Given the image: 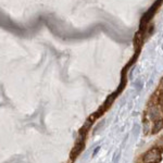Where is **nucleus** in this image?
<instances>
[{
	"instance_id": "5",
	"label": "nucleus",
	"mask_w": 163,
	"mask_h": 163,
	"mask_svg": "<svg viewBox=\"0 0 163 163\" xmlns=\"http://www.w3.org/2000/svg\"><path fill=\"white\" fill-rule=\"evenodd\" d=\"M99 149H100V147H97L96 150H95V151H94V153H92V156H96V153L98 152V150H99Z\"/></svg>"
},
{
	"instance_id": "4",
	"label": "nucleus",
	"mask_w": 163,
	"mask_h": 163,
	"mask_svg": "<svg viewBox=\"0 0 163 163\" xmlns=\"http://www.w3.org/2000/svg\"><path fill=\"white\" fill-rule=\"evenodd\" d=\"M157 146H158L159 148H163V138L162 139H161V138L159 139V142H157Z\"/></svg>"
},
{
	"instance_id": "2",
	"label": "nucleus",
	"mask_w": 163,
	"mask_h": 163,
	"mask_svg": "<svg viewBox=\"0 0 163 163\" xmlns=\"http://www.w3.org/2000/svg\"><path fill=\"white\" fill-rule=\"evenodd\" d=\"M83 147H84V142H77L74 149L71 151V159H75L79 154V152L83 150Z\"/></svg>"
},
{
	"instance_id": "1",
	"label": "nucleus",
	"mask_w": 163,
	"mask_h": 163,
	"mask_svg": "<svg viewBox=\"0 0 163 163\" xmlns=\"http://www.w3.org/2000/svg\"><path fill=\"white\" fill-rule=\"evenodd\" d=\"M161 161V153H160L159 149L153 148L149 150L144 157V162L145 163H158Z\"/></svg>"
},
{
	"instance_id": "3",
	"label": "nucleus",
	"mask_w": 163,
	"mask_h": 163,
	"mask_svg": "<svg viewBox=\"0 0 163 163\" xmlns=\"http://www.w3.org/2000/svg\"><path fill=\"white\" fill-rule=\"evenodd\" d=\"M163 127V124H162V122L161 121H159L158 122V124L154 126V129H153V133H157V132H159L160 128H162Z\"/></svg>"
}]
</instances>
